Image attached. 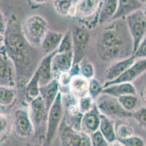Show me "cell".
<instances>
[{
    "mask_svg": "<svg viewBox=\"0 0 146 146\" xmlns=\"http://www.w3.org/2000/svg\"><path fill=\"white\" fill-rule=\"evenodd\" d=\"M74 64V52L68 53H58L55 52L52 59L54 78L58 80L64 73L70 72Z\"/></svg>",
    "mask_w": 146,
    "mask_h": 146,
    "instance_id": "cell-10",
    "label": "cell"
},
{
    "mask_svg": "<svg viewBox=\"0 0 146 146\" xmlns=\"http://www.w3.org/2000/svg\"><path fill=\"white\" fill-rule=\"evenodd\" d=\"M143 6V5L139 0H119L117 12L112 21L125 18L133 12L142 9Z\"/></svg>",
    "mask_w": 146,
    "mask_h": 146,
    "instance_id": "cell-23",
    "label": "cell"
},
{
    "mask_svg": "<svg viewBox=\"0 0 146 146\" xmlns=\"http://www.w3.org/2000/svg\"><path fill=\"white\" fill-rule=\"evenodd\" d=\"M1 47L5 48L15 67L17 81L21 85H26L36 69L31 50L34 48L25 38L22 26L16 18H11L7 22L5 36L1 40Z\"/></svg>",
    "mask_w": 146,
    "mask_h": 146,
    "instance_id": "cell-1",
    "label": "cell"
},
{
    "mask_svg": "<svg viewBox=\"0 0 146 146\" xmlns=\"http://www.w3.org/2000/svg\"><path fill=\"white\" fill-rule=\"evenodd\" d=\"M119 7V0H103L99 13L98 24H105L113 20Z\"/></svg>",
    "mask_w": 146,
    "mask_h": 146,
    "instance_id": "cell-18",
    "label": "cell"
},
{
    "mask_svg": "<svg viewBox=\"0 0 146 146\" xmlns=\"http://www.w3.org/2000/svg\"><path fill=\"white\" fill-rule=\"evenodd\" d=\"M95 105V100L90 95L84 96L82 98L78 100V106L82 114H84L86 112L91 110Z\"/></svg>",
    "mask_w": 146,
    "mask_h": 146,
    "instance_id": "cell-32",
    "label": "cell"
},
{
    "mask_svg": "<svg viewBox=\"0 0 146 146\" xmlns=\"http://www.w3.org/2000/svg\"><path fill=\"white\" fill-rule=\"evenodd\" d=\"M90 80L81 75H75L71 78L69 85V93L76 99L82 98L89 95Z\"/></svg>",
    "mask_w": 146,
    "mask_h": 146,
    "instance_id": "cell-19",
    "label": "cell"
},
{
    "mask_svg": "<svg viewBox=\"0 0 146 146\" xmlns=\"http://www.w3.org/2000/svg\"><path fill=\"white\" fill-rule=\"evenodd\" d=\"M143 99H144L145 102V103H146V87L144 88V90H143Z\"/></svg>",
    "mask_w": 146,
    "mask_h": 146,
    "instance_id": "cell-42",
    "label": "cell"
},
{
    "mask_svg": "<svg viewBox=\"0 0 146 146\" xmlns=\"http://www.w3.org/2000/svg\"><path fill=\"white\" fill-rule=\"evenodd\" d=\"M28 146H38V145H28Z\"/></svg>",
    "mask_w": 146,
    "mask_h": 146,
    "instance_id": "cell-45",
    "label": "cell"
},
{
    "mask_svg": "<svg viewBox=\"0 0 146 146\" xmlns=\"http://www.w3.org/2000/svg\"><path fill=\"white\" fill-rule=\"evenodd\" d=\"M100 116L101 113L97 108L96 104L89 112L83 115L81 124L82 131L88 135L95 133L99 130L100 124Z\"/></svg>",
    "mask_w": 146,
    "mask_h": 146,
    "instance_id": "cell-16",
    "label": "cell"
},
{
    "mask_svg": "<svg viewBox=\"0 0 146 146\" xmlns=\"http://www.w3.org/2000/svg\"><path fill=\"white\" fill-rule=\"evenodd\" d=\"M97 52L102 60L113 62L133 55V42L126 21L114 20L105 28L98 40Z\"/></svg>",
    "mask_w": 146,
    "mask_h": 146,
    "instance_id": "cell-2",
    "label": "cell"
},
{
    "mask_svg": "<svg viewBox=\"0 0 146 146\" xmlns=\"http://www.w3.org/2000/svg\"><path fill=\"white\" fill-rule=\"evenodd\" d=\"M52 6L60 15L75 17V2L74 0H52Z\"/></svg>",
    "mask_w": 146,
    "mask_h": 146,
    "instance_id": "cell-25",
    "label": "cell"
},
{
    "mask_svg": "<svg viewBox=\"0 0 146 146\" xmlns=\"http://www.w3.org/2000/svg\"><path fill=\"white\" fill-rule=\"evenodd\" d=\"M29 114L34 126L39 127L47 121L49 110L41 96L29 102Z\"/></svg>",
    "mask_w": 146,
    "mask_h": 146,
    "instance_id": "cell-13",
    "label": "cell"
},
{
    "mask_svg": "<svg viewBox=\"0 0 146 146\" xmlns=\"http://www.w3.org/2000/svg\"><path fill=\"white\" fill-rule=\"evenodd\" d=\"M119 103L125 110L133 112L140 108V100L137 94H129L118 98Z\"/></svg>",
    "mask_w": 146,
    "mask_h": 146,
    "instance_id": "cell-27",
    "label": "cell"
},
{
    "mask_svg": "<svg viewBox=\"0 0 146 146\" xmlns=\"http://www.w3.org/2000/svg\"><path fill=\"white\" fill-rule=\"evenodd\" d=\"M64 118V106L63 94L60 92L55 102L53 103L48 112L47 129L45 132L44 146H50L58 132L61 123Z\"/></svg>",
    "mask_w": 146,
    "mask_h": 146,
    "instance_id": "cell-4",
    "label": "cell"
},
{
    "mask_svg": "<svg viewBox=\"0 0 146 146\" xmlns=\"http://www.w3.org/2000/svg\"><path fill=\"white\" fill-rule=\"evenodd\" d=\"M55 53V52H54L50 54L46 55L37 64V67L35 71L39 75L40 86L47 85L55 79L52 69V59Z\"/></svg>",
    "mask_w": 146,
    "mask_h": 146,
    "instance_id": "cell-17",
    "label": "cell"
},
{
    "mask_svg": "<svg viewBox=\"0 0 146 146\" xmlns=\"http://www.w3.org/2000/svg\"><path fill=\"white\" fill-rule=\"evenodd\" d=\"M139 1H140V2H141V3L143 4V5H145V4H146V0H139Z\"/></svg>",
    "mask_w": 146,
    "mask_h": 146,
    "instance_id": "cell-44",
    "label": "cell"
},
{
    "mask_svg": "<svg viewBox=\"0 0 146 146\" xmlns=\"http://www.w3.org/2000/svg\"><path fill=\"white\" fill-rule=\"evenodd\" d=\"M1 120V126H0V131H1V142L3 141V139L5 138V136H6L7 134V131H8V119L4 114L1 113V118H0Z\"/></svg>",
    "mask_w": 146,
    "mask_h": 146,
    "instance_id": "cell-37",
    "label": "cell"
},
{
    "mask_svg": "<svg viewBox=\"0 0 146 146\" xmlns=\"http://www.w3.org/2000/svg\"><path fill=\"white\" fill-rule=\"evenodd\" d=\"M142 10H143V13H144V14L145 15V16H146V4H145V5H143V8H142Z\"/></svg>",
    "mask_w": 146,
    "mask_h": 146,
    "instance_id": "cell-43",
    "label": "cell"
},
{
    "mask_svg": "<svg viewBox=\"0 0 146 146\" xmlns=\"http://www.w3.org/2000/svg\"><path fill=\"white\" fill-rule=\"evenodd\" d=\"M146 72V59H137L134 64L130 67L124 74L111 82H106L103 88L108 85L119 83H132L135 80L141 76Z\"/></svg>",
    "mask_w": 146,
    "mask_h": 146,
    "instance_id": "cell-11",
    "label": "cell"
},
{
    "mask_svg": "<svg viewBox=\"0 0 146 146\" xmlns=\"http://www.w3.org/2000/svg\"><path fill=\"white\" fill-rule=\"evenodd\" d=\"M95 104L101 114L113 120L132 118V112L125 110L119 103L118 98L111 95L102 93L95 100Z\"/></svg>",
    "mask_w": 146,
    "mask_h": 146,
    "instance_id": "cell-5",
    "label": "cell"
},
{
    "mask_svg": "<svg viewBox=\"0 0 146 146\" xmlns=\"http://www.w3.org/2000/svg\"><path fill=\"white\" fill-rule=\"evenodd\" d=\"M30 1L36 5H44V4L50 2L51 0H30Z\"/></svg>",
    "mask_w": 146,
    "mask_h": 146,
    "instance_id": "cell-40",
    "label": "cell"
},
{
    "mask_svg": "<svg viewBox=\"0 0 146 146\" xmlns=\"http://www.w3.org/2000/svg\"><path fill=\"white\" fill-rule=\"evenodd\" d=\"M118 140L124 146H146L144 140L136 135H132L127 138Z\"/></svg>",
    "mask_w": 146,
    "mask_h": 146,
    "instance_id": "cell-34",
    "label": "cell"
},
{
    "mask_svg": "<svg viewBox=\"0 0 146 146\" xmlns=\"http://www.w3.org/2000/svg\"><path fill=\"white\" fill-rule=\"evenodd\" d=\"M92 146H109L110 143L107 141L99 130L90 135Z\"/></svg>",
    "mask_w": 146,
    "mask_h": 146,
    "instance_id": "cell-36",
    "label": "cell"
},
{
    "mask_svg": "<svg viewBox=\"0 0 146 146\" xmlns=\"http://www.w3.org/2000/svg\"><path fill=\"white\" fill-rule=\"evenodd\" d=\"M136 59H137L135 58V56L132 55L127 58L113 62L112 64L110 65L106 71L105 77L106 79V82H111L120 77L132 66Z\"/></svg>",
    "mask_w": 146,
    "mask_h": 146,
    "instance_id": "cell-15",
    "label": "cell"
},
{
    "mask_svg": "<svg viewBox=\"0 0 146 146\" xmlns=\"http://www.w3.org/2000/svg\"><path fill=\"white\" fill-rule=\"evenodd\" d=\"M58 133L61 146H92L90 135L70 126L64 119L60 126Z\"/></svg>",
    "mask_w": 146,
    "mask_h": 146,
    "instance_id": "cell-7",
    "label": "cell"
},
{
    "mask_svg": "<svg viewBox=\"0 0 146 146\" xmlns=\"http://www.w3.org/2000/svg\"><path fill=\"white\" fill-rule=\"evenodd\" d=\"M115 125L116 124L112 118L101 114L99 131L109 143L117 140Z\"/></svg>",
    "mask_w": 146,
    "mask_h": 146,
    "instance_id": "cell-24",
    "label": "cell"
},
{
    "mask_svg": "<svg viewBox=\"0 0 146 146\" xmlns=\"http://www.w3.org/2000/svg\"><path fill=\"white\" fill-rule=\"evenodd\" d=\"M79 64L80 68V75L90 80L95 77V69L93 64L86 58H84Z\"/></svg>",
    "mask_w": 146,
    "mask_h": 146,
    "instance_id": "cell-31",
    "label": "cell"
},
{
    "mask_svg": "<svg viewBox=\"0 0 146 146\" xmlns=\"http://www.w3.org/2000/svg\"><path fill=\"white\" fill-rule=\"evenodd\" d=\"M60 92L59 83L56 79L52 80L47 85L40 86V96L43 99L48 110L55 102Z\"/></svg>",
    "mask_w": 146,
    "mask_h": 146,
    "instance_id": "cell-21",
    "label": "cell"
},
{
    "mask_svg": "<svg viewBox=\"0 0 146 146\" xmlns=\"http://www.w3.org/2000/svg\"><path fill=\"white\" fill-rule=\"evenodd\" d=\"M103 93L119 98L124 95L137 94V90L132 83H119L103 88Z\"/></svg>",
    "mask_w": 146,
    "mask_h": 146,
    "instance_id": "cell-22",
    "label": "cell"
},
{
    "mask_svg": "<svg viewBox=\"0 0 146 146\" xmlns=\"http://www.w3.org/2000/svg\"><path fill=\"white\" fill-rule=\"evenodd\" d=\"M117 140L124 139L133 135L134 129L132 125L124 121H119L115 125Z\"/></svg>",
    "mask_w": 146,
    "mask_h": 146,
    "instance_id": "cell-30",
    "label": "cell"
},
{
    "mask_svg": "<svg viewBox=\"0 0 146 146\" xmlns=\"http://www.w3.org/2000/svg\"><path fill=\"white\" fill-rule=\"evenodd\" d=\"M126 24L133 42V54L146 37V16L143 10H136L125 18Z\"/></svg>",
    "mask_w": 146,
    "mask_h": 146,
    "instance_id": "cell-6",
    "label": "cell"
},
{
    "mask_svg": "<svg viewBox=\"0 0 146 146\" xmlns=\"http://www.w3.org/2000/svg\"><path fill=\"white\" fill-rule=\"evenodd\" d=\"M72 34L74 40V64H78L84 59V52L90 42V34L87 29L84 27L76 28L72 32Z\"/></svg>",
    "mask_w": 146,
    "mask_h": 146,
    "instance_id": "cell-12",
    "label": "cell"
},
{
    "mask_svg": "<svg viewBox=\"0 0 146 146\" xmlns=\"http://www.w3.org/2000/svg\"><path fill=\"white\" fill-rule=\"evenodd\" d=\"M132 118L136 120L137 124L146 129V108L140 107L139 109L132 112Z\"/></svg>",
    "mask_w": 146,
    "mask_h": 146,
    "instance_id": "cell-35",
    "label": "cell"
},
{
    "mask_svg": "<svg viewBox=\"0 0 146 146\" xmlns=\"http://www.w3.org/2000/svg\"><path fill=\"white\" fill-rule=\"evenodd\" d=\"M13 128L17 136L21 138H29L34 135L35 126L29 111L25 109H18L15 111L13 118Z\"/></svg>",
    "mask_w": 146,
    "mask_h": 146,
    "instance_id": "cell-8",
    "label": "cell"
},
{
    "mask_svg": "<svg viewBox=\"0 0 146 146\" xmlns=\"http://www.w3.org/2000/svg\"><path fill=\"white\" fill-rule=\"evenodd\" d=\"M17 95L16 90L12 87H0V104L1 108L11 105L15 100Z\"/></svg>",
    "mask_w": 146,
    "mask_h": 146,
    "instance_id": "cell-28",
    "label": "cell"
},
{
    "mask_svg": "<svg viewBox=\"0 0 146 146\" xmlns=\"http://www.w3.org/2000/svg\"><path fill=\"white\" fill-rule=\"evenodd\" d=\"M58 53H68L74 52V40L73 34L71 30H68L64 33L63 40L61 41L60 45L57 50Z\"/></svg>",
    "mask_w": 146,
    "mask_h": 146,
    "instance_id": "cell-29",
    "label": "cell"
},
{
    "mask_svg": "<svg viewBox=\"0 0 146 146\" xmlns=\"http://www.w3.org/2000/svg\"><path fill=\"white\" fill-rule=\"evenodd\" d=\"M109 146H124L123 145L121 144V143H120V142L119 141V140H116V141L113 142V143H110Z\"/></svg>",
    "mask_w": 146,
    "mask_h": 146,
    "instance_id": "cell-41",
    "label": "cell"
},
{
    "mask_svg": "<svg viewBox=\"0 0 146 146\" xmlns=\"http://www.w3.org/2000/svg\"><path fill=\"white\" fill-rule=\"evenodd\" d=\"M64 34L62 32L49 29L42 43V50L46 55L56 52L63 40Z\"/></svg>",
    "mask_w": 146,
    "mask_h": 146,
    "instance_id": "cell-20",
    "label": "cell"
},
{
    "mask_svg": "<svg viewBox=\"0 0 146 146\" xmlns=\"http://www.w3.org/2000/svg\"><path fill=\"white\" fill-rule=\"evenodd\" d=\"M16 69L13 61L1 47L0 52V85L15 88L17 83Z\"/></svg>",
    "mask_w": 146,
    "mask_h": 146,
    "instance_id": "cell-9",
    "label": "cell"
},
{
    "mask_svg": "<svg viewBox=\"0 0 146 146\" xmlns=\"http://www.w3.org/2000/svg\"><path fill=\"white\" fill-rule=\"evenodd\" d=\"M26 96L29 102L31 100L40 96V83H39V75L36 71L31 77L29 82L25 85Z\"/></svg>",
    "mask_w": 146,
    "mask_h": 146,
    "instance_id": "cell-26",
    "label": "cell"
},
{
    "mask_svg": "<svg viewBox=\"0 0 146 146\" xmlns=\"http://www.w3.org/2000/svg\"><path fill=\"white\" fill-rule=\"evenodd\" d=\"M102 2L103 0H76L75 2V17L87 19L98 15Z\"/></svg>",
    "mask_w": 146,
    "mask_h": 146,
    "instance_id": "cell-14",
    "label": "cell"
},
{
    "mask_svg": "<svg viewBox=\"0 0 146 146\" xmlns=\"http://www.w3.org/2000/svg\"><path fill=\"white\" fill-rule=\"evenodd\" d=\"M7 26V23L5 20L4 14L1 12V15H0V37H1V40H3Z\"/></svg>",
    "mask_w": 146,
    "mask_h": 146,
    "instance_id": "cell-39",
    "label": "cell"
},
{
    "mask_svg": "<svg viewBox=\"0 0 146 146\" xmlns=\"http://www.w3.org/2000/svg\"><path fill=\"white\" fill-rule=\"evenodd\" d=\"M103 85H102L95 77L90 80L89 85V95L92 96L94 100H96L100 95L103 93Z\"/></svg>",
    "mask_w": 146,
    "mask_h": 146,
    "instance_id": "cell-33",
    "label": "cell"
},
{
    "mask_svg": "<svg viewBox=\"0 0 146 146\" xmlns=\"http://www.w3.org/2000/svg\"><path fill=\"white\" fill-rule=\"evenodd\" d=\"M133 55L136 59H146V37L143 39Z\"/></svg>",
    "mask_w": 146,
    "mask_h": 146,
    "instance_id": "cell-38",
    "label": "cell"
},
{
    "mask_svg": "<svg viewBox=\"0 0 146 146\" xmlns=\"http://www.w3.org/2000/svg\"><path fill=\"white\" fill-rule=\"evenodd\" d=\"M48 30V24L46 19L37 14L28 17L22 26L25 38L34 48L42 46V41Z\"/></svg>",
    "mask_w": 146,
    "mask_h": 146,
    "instance_id": "cell-3",
    "label": "cell"
}]
</instances>
